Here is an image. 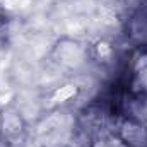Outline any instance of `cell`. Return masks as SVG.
<instances>
[{
	"label": "cell",
	"instance_id": "cell-1",
	"mask_svg": "<svg viewBox=\"0 0 147 147\" xmlns=\"http://www.w3.org/2000/svg\"><path fill=\"white\" fill-rule=\"evenodd\" d=\"M3 115H5V113H3ZM2 121H3V125H9V123H12V116H10V115H5ZM12 127H14V128H10L9 132H14V130H17V128L21 130V120H19V116H17V120L14 121V125H12Z\"/></svg>",
	"mask_w": 147,
	"mask_h": 147
}]
</instances>
